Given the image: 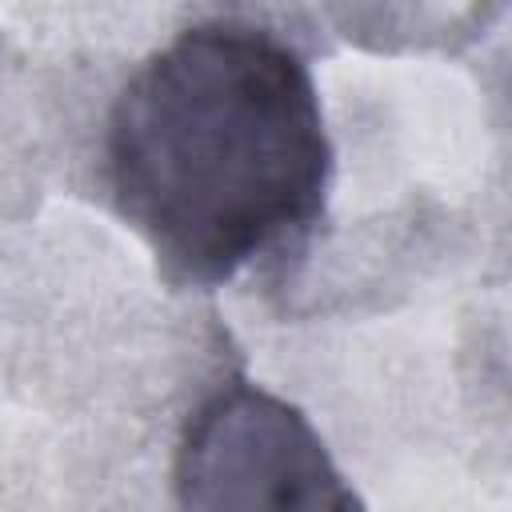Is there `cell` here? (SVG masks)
I'll use <instances>...</instances> for the list:
<instances>
[{"label": "cell", "mask_w": 512, "mask_h": 512, "mask_svg": "<svg viewBox=\"0 0 512 512\" xmlns=\"http://www.w3.org/2000/svg\"><path fill=\"white\" fill-rule=\"evenodd\" d=\"M104 156L116 212L184 288L228 284L296 248L332 184L308 60L236 16L176 32L132 72L112 104Z\"/></svg>", "instance_id": "1"}, {"label": "cell", "mask_w": 512, "mask_h": 512, "mask_svg": "<svg viewBox=\"0 0 512 512\" xmlns=\"http://www.w3.org/2000/svg\"><path fill=\"white\" fill-rule=\"evenodd\" d=\"M172 512H364V500L292 400L228 380L180 432Z\"/></svg>", "instance_id": "2"}]
</instances>
